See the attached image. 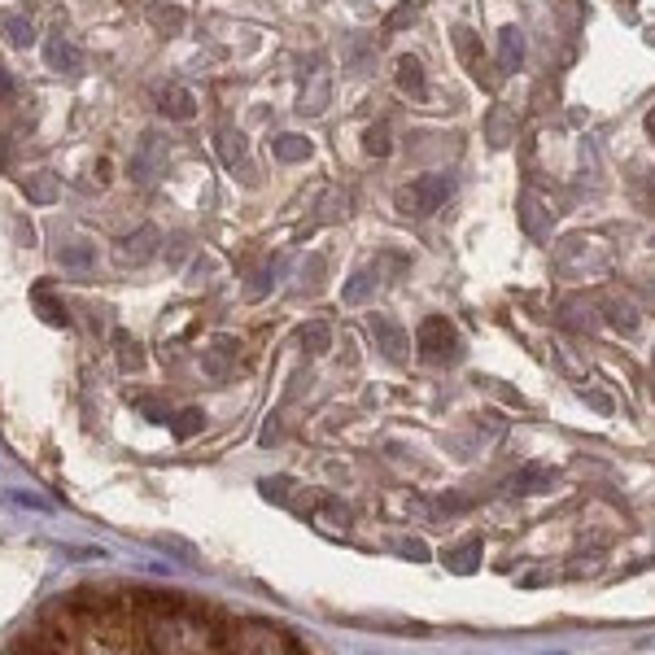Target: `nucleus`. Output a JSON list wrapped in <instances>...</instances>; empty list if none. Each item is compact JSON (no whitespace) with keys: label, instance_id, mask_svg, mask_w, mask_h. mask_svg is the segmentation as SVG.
Wrapping results in <instances>:
<instances>
[{"label":"nucleus","instance_id":"2","mask_svg":"<svg viewBox=\"0 0 655 655\" xmlns=\"http://www.w3.org/2000/svg\"><path fill=\"white\" fill-rule=\"evenodd\" d=\"M446 193H450V184H446L441 175H424V180H411V184L398 193V206H402L407 215H429V211H437V206L446 202Z\"/></svg>","mask_w":655,"mask_h":655},{"label":"nucleus","instance_id":"4","mask_svg":"<svg viewBox=\"0 0 655 655\" xmlns=\"http://www.w3.org/2000/svg\"><path fill=\"white\" fill-rule=\"evenodd\" d=\"M31 301H35V310H40V315H44V319H49L53 328H62V324H66V310L58 306V297L49 293V285H35V293H31Z\"/></svg>","mask_w":655,"mask_h":655},{"label":"nucleus","instance_id":"9","mask_svg":"<svg viewBox=\"0 0 655 655\" xmlns=\"http://www.w3.org/2000/svg\"><path fill=\"white\" fill-rule=\"evenodd\" d=\"M197 429H202V411H184V416L175 420V433L180 437H193Z\"/></svg>","mask_w":655,"mask_h":655},{"label":"nucleus","instance_id":"8","mask_svg":"<svg viewBox=\"0 0 655 655\" xmlns=\"http://www.w3.org/2000/svg\"><path fill=\"white\" fill-rule=\"evenodd\" d=\"M454 44H459V53H463L468 66H481V40L468 27H454Z\"/></svg>","mask_w":655,"mask_h":655},{"label":"nucleus","instance_id":"6","mask_svg":"<svg viewBox=\"0 0 655 655\" xmlns=\"http://www.w3.org/2000/svg\"><path fill=\"white\" fill-rule=\"evenodd\" d=\"M376 337H380V346L389 350V359H407V341H402V332L393 328V324H376Z\"/></svg>","mask_w":655,"mask_h":655},{"label":"nucleus","instance_id":"7","mask_svg":"<svg viewBox=\"0 0 655 655\" xmlns=\"http://www.w3.org/2000/svg\"><path fill=\"white\" fill-rule=\"evenodd\" d=\"M398 74H402V92H411V96L424 92V71H420L416 58H402V62H398Z\"/></svg>","mask_w":655,"mask_h":655},{"label":"nucleus","instance_id":"12","mask_svg":"<svg viewBox=\"0 0 655 655\" xmlns=\"http://www.w3.org/2000/svg\"><path fill=\"white\" fill-rule=\"evenodd\" d=\"M306 346H315V350H324V346H328V332H324V328H315V332H306Z\"/></svg>","mask_w":655,"mask_h":655},{"label":"nucleus","instance_id":"10","mask_svg":"<svg viewBox=\"0 0 655 655\" xmlns=\"http://www.w3.org/2000/svg\"><path fill=\"white\" fill-rule=\"evenodd\" d=\"M607 310H612V319H616V328H625V332H634V324H638V315H634V310H625V306H616V301H612Z\"/></svg>","mask_w":655,"mask_h":655},{"label":"nucleus","instance_id":"1","mask_svg":"<svg viewBox=\"0 0 655 655\" xmlns=\"http://www.w3.org/2000/svg\"><path fill=\"white\" fill-rule=\"evenodd\" d=\"M454 355H459L454 324H446V319H424V324H420V359H424V364H450Z\"/></svg>","mask_w":655,"mask_h":655},{"label":"nucleus","instance_id":"5","mask_svg":"<svg viewBox=\"0 0 655 655\" xmlns=\"http://www.w3.org/2000/svg\"><path fill=\"white\" fill-rule=\"evenodd\" d=\"M477 555H481V542L472 538V542H463L459 551L450 546V551H446V564H450V569H459V573H472V569H477Z\"/></svg>","mask_w":655,"mask_h":655},{"label":"nucleus","instance_id":"14","mask_svg":"<svg viewBox=\"0 0 655 655\" xmlns=\"http://www.w3.org/2000/svg\"><path fill=\"white\" fill-rule=\"evenodd\" d=\"M647 136H652V141H655V110H652V114H647Z\"/></svg>","mask_w":655,"mask_h":655},{"label":"nucleus","instance_id":"11","mask_svg":"<svg viewBox=\"0 0 655 655\" xmlns=\"http://www.w3.org/2000/svg\"><path fill=\"white\" fill-rule=\"evenodd\" d=\"M367 145H371V153H389V136L376 127V132H367Z\"/></svg>","mask_w":655,"mask_h":655},{"label":"nucleus","instance_id":"13","mask_svg":"<svg viewBox=\"0 0 655 655\" xmlns=\"http://www.w3.org/2000/svg\"><path fill=\"white\" fill-rule=\"evenodd\" d=\"M285 157H306V141H285Z\"/></svg>","mask_w":655,"mask_h":655},{"label":"nucleus","instance_id":"3","mask_svg":"<svg viewBox=\"0 0 655 655\" xmlns=\"http://www.w3.org/2000/svg\"><path fill=\"white\" fill-rule=\"evenodd\" d=\"M499 62H503V71H520L524 66V40H520L515 27H503V35H499Z\"/></svg>","mask_w":655,"mask_h":655}]
</instances>
